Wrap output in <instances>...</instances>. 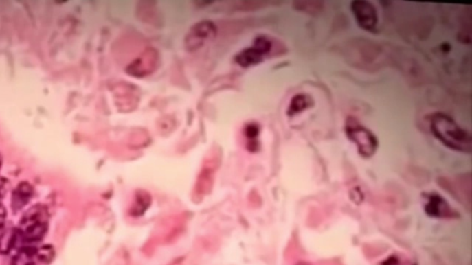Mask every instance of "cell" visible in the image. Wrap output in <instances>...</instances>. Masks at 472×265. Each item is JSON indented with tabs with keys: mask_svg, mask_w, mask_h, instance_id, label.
Masks as SVG:
<instances>
[{
	"mask_svg": "<svg viewBox=\"0 0 472 265\" xmlns=\"http://www.w3.org/2000/svg\"><path fill=\"white\" fill-rule=\"evenodd\" d=\"M216 35V27L210 21H201L194 26L186 38L187 49L193 52L203 47L205 43Z\"/></svg>",
	"mask_w": 472,
	"mask_h": 265,
	"instance_id": "8",
	"label": "cell"
},
{
	"mask_svg": "<svg viewBox=\"0 0 472 265\" xmlns=\"http://www.w3.org/2000/svg\"><path fill=\"white\" fill-rule=\"evenodd\" d=\"M430 129L436 139L450 150L469 154L472 150L471 132L462 128L450 116L442 113L430 116Z\"/></svg>",
	"mask_w": 472,
	"mask_h": 265,
	"instance_id": "1",
	"label": "cell"
},
{
	"mask_svg": "<svg viewBox=\"0 0 472 265\" xmlns=\"http://www.w3.org/2000/svg\"><path fill=\"white\" fill-rule=\"evenodd\" d=\"M16 231L20 248L26 245L40 244L48 231L47 213L44 208L32 207L23 216Z\"/></svg>",
	"mask_w": 472,
	"mask_h": 265,
	"instance_id": "2",
	"label": "cell"
},
{
	"mask_svg": "<svg viewBox=\"0 0 472 265\" xmlns=\"http://www.w3.org/2000/svg\"><path fill=\"white\" fill-rule=\"evenodd\" d=\"M350 10L360 28L368 32H374L379 23V16L376 8L371 2L356 0L350 3Z\"/></svg>",
	"mask_w": 472,
	"mask_h": 265,
	"instance_id": "5",
	"label": "cell"
},
{
	"mask_svg": "<svg viewBox=\"0 0 472 265\" xmlns=\"http://www.w3.org/2000/svg\"><path fill=\"white\" fill-rule=\"evenodd\" d=\"M28 192H30L29 188L25 190V186H23V187L21 186L20 190L16 193L17 194V196H16L14 199V207L21 208L26 204L27 201H28V199L27 198H28L30 194Z\"/></svg>",
	"mask_w": 472,
	"mask_h": 265,
	"instance_id": "12",
	"label": "cell"
},
{
	"mask_svg": "<svg viewBox=\"0 0 472 265\" xmlns=\"http://www.w3.org/2000/svg\"><path fill=\"white\" fill-rule=\"evenodd\" d=\"M314 104L311 97L306 95V94H297L292 99L290 102V106L288 108V115L293 116L303 112V111L308 109Z\"/></svg>",
	"mask_w": 472,
	"mask_h": 265,
	"instance_id": "10",
	"label": "cell"
},
{
	"mask_svg": "<svg viewBox=\"0 0 472 265\" xmlns=\"http://www.w3.org/2000/svg\"><path fill=\"white\" fill-rule=\"evenodd\" d=\"M271 49L272 43L268 38L258 37L256 39L252 47L242 51L236 56V60L237 63L244 67L253 66V65H257L262 62L263 59L265 58L267 55H269Z\"/></svg>",
	"mask_w": 472,
	"mask_h": 265,
	"instance_id": "6",
	"label": "cell"
},
{
	"mask_svg": "<svg viewBox=\"0 0 472 265\" xmlns=\"http://www.w3.org/2000/svg\"><path fill=\"white\" fill-rule=\"evenodd\" d=\"M147 52L129 66L128 72L131 75L142 77V76L148 75V73L153 71V61H156L155 53L153 52L152 49L147 51Z\"/></svg>",
	"mask_w": 472,
	"mask_h": 265,
	"instance_id": "9",
	"label": "cell"
},
{
	"mask_svg": "<svg viewBox=\"0 0 472 265\" xmlns=\"http://www.w3.org/2000/svg\"><path fill=\"white\" fill-rule=\"evenodd\" d=\"M295 9L299 12L308 13V14H318L323 9L322 2L298 1L293 3Z\"/></svg>",
	"mask_w": 472,
	"mask_h": 265,
	"instance_id": "11",
	"label": "cell"
},
{
	"mask_svg": "<svg viewBox=\"0 0 472 265\" xmlns=\"http://www.w3.org/2000/svg\"><path fill=\"white\" fill-rule=\"evenodd\" d=\"M0 166H1V161H0Z\"/></svg>",
	"mask_w": 472,
	"mask_h": 265,
	"instance_id": "13",
	"label": "cell"
},
{
	"mask_svg": "<svg viewBox=\"0 0 472 265\" xmlns=\"http://www.w3.org/2000/svg\"><path fill=\"white\" fill-rule=\"evenodd\" d=\"M345 132L350 142L357 148L358 153L365 159L371 158L379 148V140L370 130L353 117H349L345 124Z\"/></svg>",
	"mask_w": 472,
	"mask_h": 265,
	"instance_id": "3",
	"label": "cell"
},
{
	"mask_svg": "<svg viewBox=\"0 0 472 265\" xmlns=\"http://www.w3.org/2000/svg\"><path fill=\"white\" fill-rule=\"evenodd\" d=\"M55 257L51 245H26L15 251L12 265H49Z\"/></svg>",
	"mask_w": 472,
	"mask_h": 265,
	"instance_id": "4",
	"label": "cell"
},
{
	"mask_svg": "<svg viewBox=\"0 0 472 265\" xmlns=\"http://www.w3.org/2000/svg\"><path fill=\"white\" fill-rule=\"evenodd\" d=\"M425 199V211L428 216L436 218H457L458 214L443 198L438 194H423Z\"/></svg>",
	"mask_w": 472,
	"mask_h": 265,
	"instance_id": "7",
	"label": "cell"
}]
</instances>
